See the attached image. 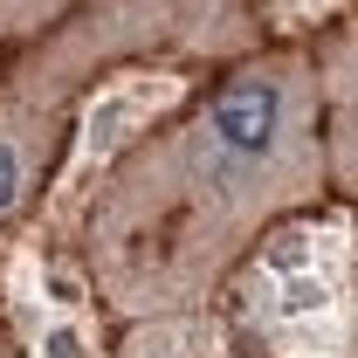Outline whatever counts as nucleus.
I'll return each instance as SVG.
<instances>
[{
  "label": "nucleus",
  "mask_w": 358,
  "mask_h": 358,
  "mask_svg": "<svg viewBox=\"0 0 358 358\" xmlns=\"http://www.w3.org/2000/svg\"><path fill=\"white\" fill-rule=\"evenodd\" d=\"M317 62V131H324V173L331 193L358 207V21H338L310 42Z\"/></svg>",
  "instance_id": "obj_3"
},
{
  "label": "nucleus",
  "mask_w": 358,
  "mask_h": 358,
  "mask_svg": "<svg viewBox=\"0 0 358 358\" xmlns=\"http://www.w3.org/2000/svg\"><path fill=\"white\" fill-rule=\"evenodd\" d=\"M331 193L310 48H262L173 103L96 179L83 275L117 324L200 317L248 248Z\"/></svg>",
  "instance_id": "obj_1"
},
{
  "label": "nucleus",
  "mask_w": 358,
  "mask_h": 358,
  "mask_svg": "<svg viewBox=\"0 0 358 358\" xmlns=\"http://www.w3.org/2000/svg\"><path fill=\"white\" fill-rule=\"evenodd\" d=\"M0 358H14V345H7V331H0Z\"/></svg>",
  "instance_id": "obj_5"
},
{
  "label": "nucleus",
  "mask_w": 358,
  "mask_h": 358,
  "mask_svg": "<svg viewBox=\"0 0 358 358\" xmlns=\"http://www.w3.org/2000/svg\"><path fill=\"white\" fill-rule=\"evenodd\" d=\"M227 338L248 358H358V227L289 214L227 275Z\"/></svg>",
  "instance_id": "obj_2"
},
{
  "label": "nucleus",
  "mask_w": 358,
  "mask_h": 358,
  "mask_svg": "<svg viewBox=\"0 0 358 358\" xmlns=\"http://www.w3.org/2000/svg\"><path fill=\"white\" fill-rule=\"evenodd\" d=\"M55 110H42V103H0V227L14 221L35 193H42L48 166H55Z\"/></svg>",
  "instance_id": "obj_4"
}]
</instances>
